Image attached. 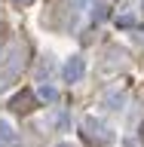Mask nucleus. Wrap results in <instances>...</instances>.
I'll return each instance as SVG.
<instances>
[{
	"label": "nucleus",
	"instance_id": "1",
	"mask_svg": "<svg viewBox=\"0 0 144 147\" xmlns=\"http://www.w3.org/2000/svg\"><path fill=\"white\" fill-rule=\"evenodd\" d=\"M83 74H86V61H83L80 55H74L71 61L64 64V80H68V83H77V80H83Z\"/></svg>",
	"mask_w": 144,
	"mask_h": 147
},
{
	"label": "nucleus",
	"instance_id": "2",
	"mask_svg": "<svg viewBox=\"0 0 144 147\" xmlns=\"http://www.w3.org/2000/svg\"><path fill=\"white\" fill-rule=\"evenodd\" d=\"M12 107H16V110H31V107H34V95H31V92H22V95H16Z\"/></svg>",
	"mask_w": 144,
	"mask_h": 147
},
{
	"label": "nucleus",
	"instance_id": "3",
	"mask_svg": "<svg viewBox=\"0 0 144 147\" xmlns=\"http://www.w3.org/2000/svg\"><path fill=\"white\" fill-rule=\"evenodd\" d=\"M0 141H3V144H12V141H16V132H12L9 123H0Z\"/></svg>",
	"mask_w": 144,
	"mask_h": 147
},
{
	"label": "nucleus",
	"instance_id": "4",
	"mask_svg": "<svg viewBox=\"0 0 144 147\" xmlns=\"http://www.w3.org/2000/svg\"><path fill=\"white\" fill-rule=\"evenodd\" d=\"M37 95H40L43 101H55V98H58V92H55L52 86H40V92H37Z\"/></svg>",
	"mask_w": 144,
	"mask_h": 147
},
{
	"label": "nucleus",
	"instance_id": "5",
	"mask_svg": "<svg viewBox=\"0 0 144 147\" xmlns=\"http://www.w3.org/2000/svg\"><path fill=\"white\" fill-rule=\"evenodd\" d=\"M16 3H31V0H16Z\"/></svg>",
	"mask_w": 144,
	"mask_h": 147
}]
</instances>
